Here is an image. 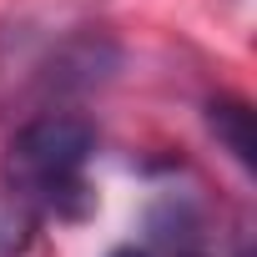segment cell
I'll list each match as a JSON object with an SVG mask.
<instances>
[{"label": "cell", "mask_w": 257, "mask_h": 257, "mask_svg": "<svg viewBox=\"0 0 257 257\" xmlns=\"http://www.w3.org/2000/svg\"><path fill=\"white\" fill-rule=\"evenodd\" d=\"M96 152V132L81 116H36L11 137L6 187H16L41 217H81L91 207L86 167Z\"/></svg>", "instance_id": "6da1fadb"}, {"label": "cell", "mask_w": 257, "mask_h": 257, "mask_svg": "<svg viewBox=\"0 0 257 257\" xmlns=\"http://www.w3.org/2000/svg\"><path fill=\"white\" fill-rule=\"evenodd\" d=\"M41 232V212L16 192L0 182V257H26V247L36 242Z\"/></svg>", "instance_id": "7a4b0ae2"}, {"label": "cell", "mask_w": 257, "mask_h": 257, "mask_svg": "<svg viewBox=\"0 0 257 257\" xmlns=\"http://www.w3.org/2000/svg\"><path fill=\"white\" fill-rule=\"evenodd\" d=\"M212 132L227 142V152L237 157V167H252V111L242 101H212Z\"/></svg>", "instance_id": "3957f363"}, {"label": "cell", "mask_w": 257, "mask_h": 257, "mask_svg": "<svg viewBox=\"0 0 257 257\" xmlns=\"http://www.w3.org/2000/svg\"><path fill=\"white\" fill-rule=\"evenodd\" d=\"M111 257H192V252H147V247H121Z\"/></svg>", "instance_id": "277c9868"}]
</instances>
